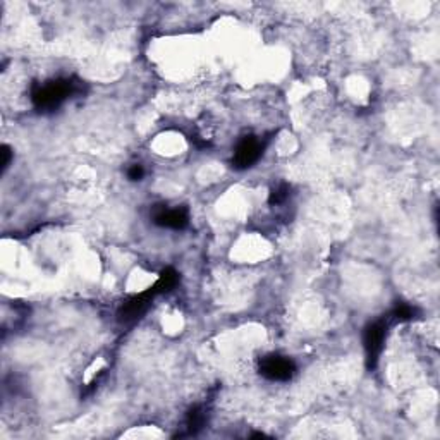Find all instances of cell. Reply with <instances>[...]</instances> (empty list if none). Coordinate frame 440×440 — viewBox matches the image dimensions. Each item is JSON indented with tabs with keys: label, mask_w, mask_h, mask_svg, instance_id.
I'll list each match as a JSON object with an SVG mask.
<instances>
[{
	"label": "cell",
	"mask_w": 440,
	"mask_h": 440,
	"mask_svg": "<svg viewBox=\"0 0 440 440\" xmlns=\"http://www.w3.org/2000/svg\"><path fill=\"white\" fill-rule=\"evenodd\" d=\"M79 90H81V83L74 81V79H54L45 85L34 86L31 100L40 112L41 110L48 112V110H55L61 107L65 100L79 93Z\"/></svg>",
	"instance_id": "6da1fadb"
},
{
	"label": "cell",
	"mask_w": 440,
	"mask_h": 440,
	"mask_svg": "<svg viewBox=\"0 0 440 440\" xmlns=\"http://www.w3.org/2000/svg\"><path fill=\"white\" fill-rule=\"evenodd\" d=\"M387 328H389V322L387 320H377L373 324H370L365 328V334H363V346H365L366 353V365L368 368H373L379 362L380 355H382L384 344H386L387 337Z\"/></svg>",
	"instance_id": "7a4b0ae2"
},
{
	"label": "cell",
	"mask_w": 440,
	"mask_h": 440,
	"mask_svg": "<svg viewBox=\"0 0 440 440\" xmlns=\"http://www.w3.org/2000/svg\"><path fill=\"white\" fill-rule=\"evenodd\" d=\"M294 372H296V365L286 356L269 355L260 362V373L272 382H287L293 379Z\"/></svg>",
	"instance_id": "3957f363"
},
{
	"label": "cell",
	"mask_w": 440,
	"mask_h": 440,
	"mask_svg": "<svg viewBox=\"0 0 440 440\" xmlns=\"http://www.w3.org/2000/svg\"><path fill=\"white\" fill-rule=\"evenodd\" d=\"M263 150H265V141L258 140L256 136H244L239 141L238 147H235L234 157H232V165L238 171L249 169L260 160V157L263 155Z\"/></svg>",
	"instance_id": "277c9868"
},
{
	"label": "cell",
	"mask_w": 440,
	"mask_h": 440,
	"mask_svg": "<svg viewBox=\"0 0 440 440\" xmlns=\"http://www.w3.org/2000/svg\"><path fill=\"white\" fill-rule=\"evenodd\" d=\"M155 296H158V294L155 293L154 287H150V289L143 291V293L136 294V296H133L131 300H127L126 303L119 308V311H117V318H119L121 324H133V322L140 320V318L147 313V310L150 308Z\"/></svg>",
	"instance_id": "5b68a950"
},
{
	"label": "cell",
	"mask_w": 440,
	"mask_h": 440,
	"mask_svg": "<svg viewBox=\"0 0 440 440\" xmlns=\"http://www.w3.org/2000/svg\"><path fill=\"white\" fill-rule=\"evenodd\" d=\"M154 222L160 227L181 231V229L188 227L189 213L186 209H165L164 205H160L154 212Z\"/></svg>",
	"instance_id": "8992f818"
},
{
	"label": "cell",
	"mask_w": 440,
	"mask_h": 440,
	"mask_svg": "<svg viewBox=\"0 0 440 440\" xmlns=\"http://www.w3.org/2000/svg\"><path fill=\"white\" fill-rule=\"evenodd\" d=\"M207 425L205 406H193L186 413V435H196Z\"/></svg>",
	"instance_id": "52a82bcc"
},
{
	"label": "cell",
	"mask_w": 440,
	"mask_h": 440,
	"mask_svg": "<svg viewBox=\"0 0 440 440\" xmlns=\"http://www.w3.org/2000/svg\"><path fill=\"white\" fill-rule=\"evenodd\" d=\"M179 282V273L176 272L174 269H165L164 272L160 273V277H158L157 282L154 284V289L157 294H162V293H169V291L174 289L176 286H178Z\"/></svg>",
	"instance_id": "ba28073f"
},
{
	"label": "cell",
	"mask_w": 440,
	"mask_h": 440,
	"mask_svg": "<svg viewBox=\"0 0 440 440\" xmlns=\"http://www.w3.org/2000/svg\"><path fill=\"white\" fill-rule=\"evenodd\" d=\"M415 315H417V308L411 306V304H406V303H399L392 310L390 317H392L394 320L404 322V320H413Z\"/></svg>",
	"instance_id": "9c48e42d"
},
{
	"label": "cell",
	"mask_w": 440,
	"mask_h": 440,
	"mask_svg": "<svg viewBox=\"0 0 440 440\" xmlns=\"http://www.w3.org/2000/svg\"><path fill=\"white\" fill-rule=\"evenodd\" d=\"M289 186L287 185H279L277 188L272 189V193H270V198H269V203L270 205H282L284 202H286L287 198H289Z\"/></svg>",
	"instance_id": "30bf717a"
},
{
	"label": "cell",
	"mask_w": 440,
	"mask_h": 440,
	"mask_svg": "<svg viewBox=\"0 0 440 440\" xmlns=\"http://www.w3.org/2000/svg\"><path fill=\"white\" fill-rule=\"evenodd\" d=\"M127 178H129L131 181H141V179L145 178L143 165H140V164L131 165V167L127 169Z\"/></svg>",
	"instance_id": "8fae6325"
},
{
	"label": "cell",
	"mask_w": 440,
	"mask_h": 440,
	"mask_svg": "<svg viewBox=\"0 0 440 440\" xmlns=\"http://www.w3.org/2000/svg\"><path fill=\"white\" fill-rule=\"evenodd\" d=\"M10 162H12V150H10L7 145L2 147V172H6L9 169Z\"/></svg>",
	"instance_id": "7c38bea8"
}]
</instances>
